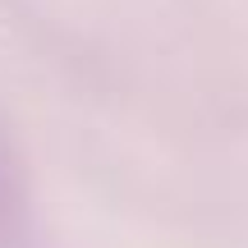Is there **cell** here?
Listing matches in <instances>:
<instances>
[{
    "mask_svg": "<svg viewBox=\"0 0 248 248\" xmlns=\"http://www.w3.org/2000/svg\"><path fill=\"white\" fill-rule=\"evenodd\" d=\"M14 225H18V179H14V161L0 142V248H9Z\"/></svg>",
    "mask_w": 248,
    "mask_h": 248,
    "instance_id": "cell-1",
    "label": "cell"
}]
</instances>
